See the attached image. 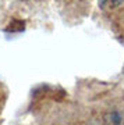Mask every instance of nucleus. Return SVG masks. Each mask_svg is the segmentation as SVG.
Returning <instances> with one entry per match:
<instances>
[{"mask_svg":"<svg viewBox=\"0 0 124 125\" xmlns=\"http://www.w3.org/2000/svg\"><path fill=\"white\" fill-rule=\"evenodd\" d=\"M103 125H124V115L120 111H109L103 117Z\"/></svg>","mask_w":124,"mask_h":125,"instance_id":"obj_1","label":"nucleus"}]
</instances>
